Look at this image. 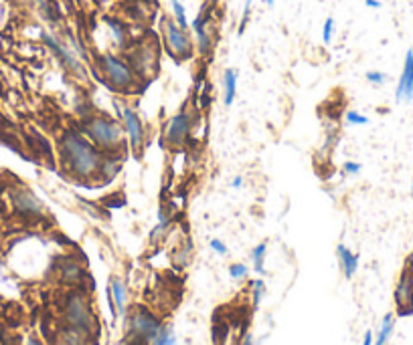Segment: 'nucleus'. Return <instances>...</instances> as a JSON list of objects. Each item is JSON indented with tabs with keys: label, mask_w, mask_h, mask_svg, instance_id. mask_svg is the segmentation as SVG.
I'll list each match as a JSON object with an SVG mask.
<instances>
[{
	"label": "nucleus",
	"mask_w": 413,
	"mask_h": 345,
	"mask_svg": "<svg viewBox=\"0 0 413 345\" xmlns=\"http://www.w3.org/2000/svg\"><path fill=\"white\" fill-rule=\"evenodd\" d=\"M162 321L156 313H152L148 307L136 305L126 315V335L128 337H138L146 344H152V340L160 333Z\"/></svg>",
	"instance_id": "423d86ee"
},
{
	"label": "nucleus",
	"mask_w": 413,
	"mask_h": 345,
	"mask_svg": "<svg viewBox=\"0 0 413 345\" xmlns=\"http://www.w3.org/2000/svg\"><path fill=\"white\" fill-rule=\"evenodd\" d=\"M162 40L168 55L177 61H188L194 53V40L190 38L188 31L175 23V19L162 21Z\"/></svg>",
	"instance_id": "0eeeda50"
},
{
	"label": "nucleus",
	"mask_w": 413,
	"mask_h": 345,
	"mask_svg": "<svg viewBox=\"0 0 413 345\" xmlns=\"http://www.w3.org/2000/svg\"><path fill=\"white\" fill-rule=\"evenodd\" d=\"M59 275L61 281L69 287H81L83 281H85V269L81 267V263L76 259H69L65 263H61V269H59Z\"/></svg>",
	"instance_id": "f3484780"
},
{
	"label": "nucleus",
	"mask_w": 413,
	"mask_h": 345,
	"mask_svg": "<svg viewBox=\"0 0 413 345\" xmlns=\"http://www.w3.org/2000/svg\"><path fill=\"white\" fill-rule=\"evenodd\" d=\"M25 345H45V344H43L41 340H37V337H29V340H27V344H25Z\"/></svg>",
	"instance_id": "4c0bfd02"
},
{
	"label": "nucleus",
	"mask_w": 413,
	"mask_h": 345,
	"mask_svg": "<svg viewBox=\"0 0 413 345\" xmlns=\"http://www.w3.org/2000/svg\"><path fill=\"white\" fill-rule=\"evenodd\" d=\"M43 43L49 47V51L61 61V65L65 67V69L69 71L71 75H76L79 79H83L85 75H87V71H85V65H83V59L81 57H77L76 53L65 45V43H61L57 36L53 35H43Z\"/></svg>",
	"instance_id": "1a4fd4ad"
},
{
	"label": "nucleus",
	"mask_w": 413,
	"mask_h": 345,
	"mask_svg": "<svg viewBox=\"0 0 413 345\" xmlns=\"http://www.w3.org/2000/svg\"><path fill=\"white\" fill-rule=\"evenodd\" d=\"M122 170V160L120 156H104L102 160V166H100V172H98V180L100 182H110L113 180L118 172Z\"/></svg>",
	"instance_id": "412c9836"
},
{
	"label": "nucleus",
	"mask_w": 413,
	"mask_h": 345,
	"mask_svg": "<svg viewBox=\"0 0 413 345\" xmlns=\"http://www.w3.org/2000/svg\"><path fill=\"white\" fill-rule=\"evenodd\" d=\"M367 81L373 83V85H383V83L387 81V75L381 73V71H369V73H367Z\"/></svg>",
	"instance_id": "2f4dec72"
},
{
	"label": "nucleus",
	"mask_w": 413,
	"mask_h": 345,
	"mask_svg": "<svg viewBox=\"0 0 413 345\" xmlns=\"http://www.w3.org/2000/svg\"><path fill=\"white\" fill-rule=\"evenodd\" d=\"M361 170H363V166L359 162H344V166H342V172L346 176H359Z\"/></svg>",
	"instance_id": "473e14b6"
},
{
	"label": "nucleus",
	"mask_w": 413,
	"mask_h": 345,
	"mask_svg": "<svg viewBox=\"0 0 413 345\" xmlns=\"http://www.w3.org/2000/svg\"><path fill=\"white\" fill-rule=\"evenodd\" d=\"M108 289L112 291L113 303H115L118 315H126V313H128V311H126L128 309V287H126L124 278H120V276H112Z\"/></svg>",
	"instance_id": "6ab92c4d"
},
{
	"label": "nucleus",
	"mask_w": 413,
	"mask_h": 345,
	"mask_svg": "<svg viewBox=\"0 0 413 345\" xmlns=\"http://www.w3.org/2000/svg\"><path fill=\"white\" fill-rule=\"evenodd\" d=\"M337 257L338 265L342 269V273L346 278H353L357 275V269H359V254L353 252L350 248H346L344 244H338L337 246Z\"/></svg>",
	"instance_id": "a211bd4d"
},
{
	"label": "nucleus",
	"mask_w": 413,
	"mask_h": 345,
	"mask_svg": "<svg viewBox=\"0 0 413 345\" xmlns=\"http://www.w3.org/2000/svg\"><path fill=\"white\" fill-rule=\"evenodd\" d=\"M265 254H267V242H260L254 250H252V263L258 275H265Z\"/></svg>",
	"instance_id": "b1692460"
},
{
	"label": "nucleus",
	"mask_w": 413,
	"mask_h": 345,
	"mask_svg": "<svg viewBox=\"0 0 413 345\" xmlns=\"http://www.w3.org/2000/svg\"><path fill=\"white\" fill-rule=\"evenodd\" d=\"M128 63L132 65V69L136 71L140 79L150 77L156 69V49L152 45H140L138 49L130 51Z\"/></svg>",
	"instance_id": "9b49d317"
},
{
	"label": "nucleus",
	"mask_w": 413,
	"mask_h": 345,
	"mask_svg": "<svg viewBox=\"0 0 413 345\" xmlns=\"http://www.w3.org/2000/svg\"><path fill=\"white\" fill-rule=\"evenodd\" d=\"M168 228H170V218L166 216V212H164V208H162V210L158 212V224L152 228L150 235H148V241H150V244H156V242L162 241V239L166 237Z\"/></svg>",
	"instance_id": "4be33fe9"
},
{
	"label": "nucleus",
	"mask_w": 413,
	"mask_h": 345,
	"mask_svg": "<svg viewBox=\"0 0 413 345\" xmlns=\"http://www.w3.org/2000/svg\"><path fill=\"white\" fill-rule=\"evenodd\" d=\"M405 267H410V269H413V250L410 252V257H408V263H405Z\"/></svg>",
	"instance_id": "a19ab883"
},
{
	"label": "nucleus",
	"mask_w": 413,
	"mask_h": 345,
	"mask_svg": "<svg viewBox=\"0 0 413 345\" xmlns=\"http://www.w3.org/2000/svg\"><path fill=\"white\" fill-rule=\"evenodd\" d=\"M170 8H172V19H175V23H177L181 29L188 31L187 8L183 6V2H181V0H170Z\"/></svg>",
	"instance_id": "393cba45"
},
{
	"label": "nucleus",
	"mask_w": 413,
	"mask_h": 345,
	"mask_svg": "<svg viewBox=\"0 0 413 345\" xmlns=\"http://www.w3.org/2000/svg\"><path fill=\"white\" fill-rule=\"evenodd\" d=\"M241 345H254V337H252V335H245V337L241 340Z\"/></svg>",
	"instance_id": "58836bf2"
},
{
	"label": "nucleus",
	"mask_w": 413,
	"mask_h": 345,
	"mask_svg": "<svg viewBox=\"0 0 413 345\" xmlns=\"http://www.w3.org/2000/svg\"><path fill=\"white\" fill-rule=\"evenodd\" d=\"M367 6H371V8H379L381 2H379V0H367Z\"/></svg>",
	"instance_id": "ea45409f"
},
{
	"label": "nucleus",
	"mask_w": 413,
	"mask_h": 345,
	"mask_svg": "<svg viewBox=\"0 0 413 345\" xmlns=\"http://www.w3.org/2000/svg\"><path fill=\"white\" fill-rule=\"evenodd\" d=\"M249 273V269L243 265V263H233L231 267H229V276L233 278V281H243L245 276Z\"/></svg>",
	"instance_id": "c85d7f7f"
},
{
	"label": "nucleus",
	"mask_w": 413,
	"mask_h": 345,
	"mask_svg": "<svg viewBox=\"0 0 413 345\" xmlns=\"http://www.w3.org/2000/svg\"><path fill=\"white\" fill-rule=\"evenodd\" d=\"M393 327H395V319H393L391 313H387V315L383 317V323H381L379 335H377V340L373 342V345H387L389 337H391V333H393Z\"/></svg>",
	"instance_id": "5701e85b"
},
{
	"label": "nucleus",
	"mask_w": 413,
	"mask_h": 345,
	"mask_svg": "<svg viewBox=\"0 0 413 345\" xmlns=\"http://www.w3.org/2000/svg\"><path fill=\"white\" fill-rule=\"evenodd\" d=\"M209 244H211V248H213V250H215L217 254H221V257H223V254H227V246H225V242H223V241H219V239H213V241L209 242Z\"/></svg>",
	"instance_id": "72a5a7b5"
},
{
	"label": "nucleus",
	"mask_w": 413,
	"mask_h": 345,
	"mask_svg": "<svg viewBox=\"0 0 413 345\" xmlns=\"http://www.w3.org/2000/svg\"><path fill=\"white\" fill-rule=\"evenodd\" d=\"M59 164L76 180H98V172L104 160V152L93 145L81 130H67L57 143Z\"/></svg>",
	"instance_id": "f257e3e1"
},
{
	"label": "nucleus",
	"mask_w": 413,
	"mask_h": 345,
	"mask_svg": "<svg viewBox=\"0 0 413 345\" xmlns=\"http://www.w3.org/2000/svg\"><path fill=\"white\" fill-rule=\"evenodd\" d=\"M192 33H194V49L199 51V55H209L211 47H213V38L207 29V16L205 10L199 12V16L192 21Z\"/></svg>",
	"instance_id": "4468645a"
},
{
	"label": "nucleus",
	"mask_w": 413,
	"mask_h": 345,
	"mask_svg": "<svg viewBox=\"0 0 413 345\" xmlns=\"http://www.w3.org/2000/svg\"><path fill=\"white\" fill-rule=\"evenodd\" d=\"M263 295H265V283L262 278H254L252 281V307H254V311L260 309Z\"/></svg>",
	"instance_id": "a878e982"
},
{
	"label": "nucleus",
	"mask_w": 413,
	"mask_h": 345,
	"mask_svg": "<svg viewBox=\"0 0 413 345\" xmlns=\"http://www.w3.org/2000/svg\"><path fill=\"white\" fill-rule=\"evenodd\" d=\"M375 337H373V331H367L365 333V340H363V345H373Z\"/></svg>",
	"instance_id": "c9c22d12"
},
{
	"label": "nucleus",
	"mask_w": 413,
	"mask_h": 345,
	"mask_svg": "<svg viewBox=\"0 0 413 345\" xmlns=\"http://www.w3.org/2000/svg\"><path fill=\"white\" fill-rule=\"evenodd\" d=\"M344 121H346L348 126H367V123H369V117H365L363 113L350 109V111L344 113Z\"/></svg>",
	"instance_id": "cd10ccee"
},
{
	"label": "nucleus",
	"mask_w": 413,
	"mask_h": 345,
	"mask_svg": "<svg viewBox=\"0 0 413 345\" xmlns=\"http://www.w3.org/2000/svg\"><path fill=\"white\" fill-rule=\"evenodd\" d=\"M113 111L126 132V141H128L130 150L134 154H140L146 143V126H144L140 113L124 99H113Z\"/></svg>",
	"instance_id": "39448f33"
},
{
	"label": "nucleus",
	"mask_w": 413,
	"mask_h": 345,
	"mask_svg": "<svg viewBox=\"0 0 413 345\" xmlns=\"http://www.w3.org/2000/svg\"><path fill=\"white\" fill-rule=\"evenodd\" d=\"M249 14H252V0H247L245 6H243V14H241V23H239V35H243V31L249 23Z\"/></svg>",
	"instance_id": "7c9ffc66"
},
{
	"label": "nucleus",
	"mask_w": 413,
	"mask_h": 345,
	"mask_svg": "<svg viewBox=\"0 0 413 345\" xmlns=\"http://www.w3.org/2000/svg\"><path fill=\"white\" fill-rule=\"evenodd\" d=\"M241 186H243V178H241V176L233 178V182H231V188H241Z\"/></svg>",
	"instance_id": "e433bc0d"
},
{
	"label": "nucleus",
	"mask_w": 413,
	"mask_h": 345,
	"mask_svg": "<svg viewBox=\"0 0 413 345\" xmlns=\"http://www.w3.org/2000/svg\"><path fill=\"white\" fill-rule=\"evenodd\" d=\"M79 130L106 156H122V152L128 143L122 123L108 115H102V113L81 117Z\"/></svg>",
	"instance_id": "f03ea898"
},
{
	"label": "nucleus",
	"mask_w": 413,
	"mask_h": 345,
	"mask_svg": "<svg viewBox=\"0 0 413 345\" xmlns=\"http://www.w3.org/2000/svg\"><path fill=\"white\" fill-rule=\"evenodd\" d=\"M412 196H413V184H412Z\"/></svg>",
	"instance_id": "37998d69"
},
{
	"label": "nucleus",
	"mask_w": 413,
	"mask_h": 345,
	"mask_svg": "<svg viewBox=\"0 0 413 345\" xmlns=\"http://www.w3.org/2000/svg\"><path fill=\"white\" fill-rule=\"evenodd\" d=\"M395 307H397V315L405 317V315H413V269L405 267L401 271V276L397 281L395 293Z\"/></svg>",
	"instance_id": "9d476101"
},
{
	"label": "nucleus",
	"mask_w": 413,
	"mask_h": 345,
	"mask_svg": "<svg viewBox=\"0 0 413 345\" xmlns=\"http://www.w3.org/2000/svg\"><path fill=\"white\" fill-rule=\"evenodd\" d=\"M237 83H239L237 71H223V77H221V91H223V105H225V107H231L233 102H235V97H237Z\"/></svg>",
	"instance_id": "aec40b11"
},
{
	"label": "nucleus",
	"mask_w": 413,
	"mask_h": 345,
	"mask_svg": "<svg viewBox=\"0 0 413 345\" xmlns=\"http://www.w3.org/2000/svg\"><path fill=\"white\" fill-rule=\"evenodd\" d=\"M96 67L100 71L102 81L110 89L118 91V93L132 91L138 85V81H140V77L136 75V71L132 69V65L128 63V59H122L115 53H102L96 59Z\"/></svg>",
	"instance_id": "7ed1b4c3"
},
{
	"label": "nucleus",
	"mask_w": 413,
	"mask_h": 345,
	"mask_svg": "<svg viewBox=\"0 0 413 345\" xmlns=\"http://www.w3.org/2000/svg\"><path fill=\"white\" fill-rule=\"evenodd\" d=\"M106 31L110 35V40L113 43V47L126 49L130 45V31H128V27H126L124 21H120L115 16H108L106 19Z\"/></svg>",
	"instance_id": "dca6fc26"
},
{
	"label": "nucleus",
	"mask_w": 413,
	"mask_h": 345,
	"mask_svg": "<svg viewBox=\"0 0 413 345\" xmlns=\"http://www.w3.org/2000/svg\"><path fill=\"white\" fill-rule=\"evenodd\" d=\"M12 200H14L16 210L25 216H45V206L41 204V200L31 190H25V188L19 190Z\"/></svg>",
	"instance_id": "ddd939ff"
},
{
	"label": "nucleus",
	"mask_w": 413,
	"mask_h": 345,
	"mask_svg": "<svg viewBox=\"0 0 413 345\" xmlns=\"http://www.w3.org/2000/svg\"><path fill=\"white\" fill-rule=\"evenodd\" d=\"M150 345H177V333H175V329L168 327V325H164V327L160 329V333L152 340Z\"/></svg>",
	"instance_id": "bb28decb"
},
{
	"label": "nucleus",
	"mask_w": 413,
	"mask_h": 345,
	"mask_svg": "<svg viewBox=\"0 0 413 345\" xmlns=\"http://www.w3.org/2000/svg\"><path fill=\"white\" fill-rule=\"evenodd\" d=\"M333 35H335V19H326L322 27V40L328 45L333 40Z\"/></svg>",
	"instance_id": "c756f323"
},
{
	"label": "nucleus",
	"mask_w": 413,
	"mask_h": 345,
	"mask_svg": "<svg viewBox=\"0 0 413 345\" xmlns=\"http://www.w3.org/2000/svg\"><path fill=\"white\" fill-rule=\"evenodd\" d=\"M55 345H96V342H93V335L76 327L63 325L55 335Z\"/></svg>",
	"instance_id": "2eb2a0df"
},
{
	"label": "nucleus",
	"mask_w": 413,
	"mask_h": 345,
	"mask_svg": "<svg viewBox=\"0 0 413 345\" xmlns=\"http://www.w3.org/2000/svg\"><path fill=\"white\" fill-rule=\"evenodd\" d=\"M124 345H150V344H146V342H142V340H138V337H128V335H126Z\"/></svg>",
	"instance_id": "f704fd0d"
},
{
	"label": "nucleus",
	"mask_w": 413,
	"mask_h": 345,
	"mask_svg": "<svg viewBox=\"0 0 413 345\" xmlns=\"http://www.w3.org/2000/svg\"><path fill=\"white\" fill-rule=\"evenodd\" d=\"M274 2H276V0H265V4H267V6H274Z\"/></svg>",
	"instance_id": "79ce46f5"
},
{
	"label": "nucleus",
	"mask_w": 413,
	"mask_h": 345,
	"mask_svg": "<svg viewBox=\"0 0 413 345\" xmlns=\"http://www.w3.org/2000/svg\"><path fill=\"white\" fill-rule=\"evenodd\" d=\"M190 130H192V117H190L188 111L183 109L166 121L164 134H162V143H166L170 147H183L190 138Z\"/></svg>",
	"instance_id": "6e6552de"
},
{
	"label": "nucleus",
	"mask_w": 413,
	"mask_h": 345,
	"mask_svg": "<svg viewBox=\"0 0 413 345\" xmlns=\"http://www.w3.org/2000/svg\"><path fill=\"white\" fill-rule=\"evenodd\" d=\"M395 99L399 104H408L413 99V51L405 53V63L395 89Z\"/></svg>",
	"instance_id": "f8f14e48"
},
{
	"label": "nucleus",
	"mask_w": 413,
	"mask_h": 345,
	"mask_svg": "<svg viewBox=\"0 0 413 345\" xmlns=\"http://www.w3.org/2000/svg\"><path fill=\"white\" fill-rule=\"evenodd\" d=\"M63 323L69 327L81 329L96 337L98 333V319L91 309L89 297L81 287H71L63 297Z\"/></svg>",
	"instance_id": "20e7f679"
}]
</instances>
